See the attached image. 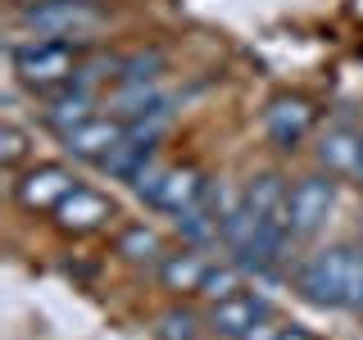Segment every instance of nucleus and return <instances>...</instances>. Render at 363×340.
I'll return each mask as SVG.
<instances>
[{
	"instance_id": "nucleus-1",
	"label": "nucleus",
	"mask_w": 363,
	"mask_h": 340,
	"mask_svg": "<svg viewBox=\"0 0 363 340\" xmlns=\"http://www.w3.org/2000/svg\"><path fill=\"white\" fill-rule=\"evenodd\" d=\"M359 245H327L309 254L295 272V290L318 309H350V277H354Z\"/></svg>"
},
{
	"instance_id": "nucleus-2",
	"label": "nucleus",
	"mask_w": 363,
	"mask_h": 340,
	"mask_svg": "<svg viewBox=\"0 0 363 340\" xmlns=\"http://www.w3.org/2000/svg\"><path fill=\"white\" fill-rule=\"evenodd\" d=\"M14 23L23 32H32V41L45 37V41H73V37H86V32H96L105 14H100V5H91V0H28V5H18Z\"/></svg>"
},
{
	"instance_id": "nucleus-3",
	"label": "nucleus",
	"mask_w": 363,
	"mask_h": 340,
	"mask_svg": "<svg viewBox=\"0 0 363 340\" xmlns=\"http://www.w3.org/2000/svg\"><path fill=\"white\" fill-rule=\"evenodd\" d=\"M9 64H14L18 82L32 86V91H50V86H64L73 82L77 73V50L73 41H28V45H9Z\"/></svg>"
},
{
	"instance_id": "nucleus-4",
	"label": "nucleus",
	"mask_w": 363,
	"mask_h": 340,
	"mask_svg": "<svg viewBox=\"0 0 363 340\" xmlns=\"http://www.w3.org/2000/svg\"><path fill=\"white\" fill-rule=\"evenodd\" d=\"M204 186H209V181H204L200 168H191V164H182V168L145 164L141 173H136V181H132V191L150 204V209L173 213V218H177V213H186L191 204L204 196Z\"/></svg>"
},
{
	"instance_id": "nucleus-5",
	"label": "nucleus",
	"mask_w": 363,
	"mask_h": 340,
	"mask_svg": "<svg viewBox=\"0 0 363 340\" xmlns=\"http://www.w3.org/2000/svg\"><path fill=\"white\" fill-rule=\"evenodd\" d=\"M332 209H336L332 173H304L286 196V232L295 241H304V236H313L318 227L332 218Z\"/></svg>"
},
{
	"instance_id": "nucleus-6",
	"label": "nucleus",
	"mask_w": 363,
	"mask_h": 340,
	"mask_svg": "<svg viewBox=\"0 0 363 340\" xmlns=\"http://www.w3.org/2000/svg\"><path fill=\"white\" fill-rule=\"evenodd\" d=\"M318 154V168L332 177H345V181H363V132L350 128V123H336L318 136L313 145Z\"/></svg>"
},
{
	"instance_id": "nucleus-7",
	"label": "nucleus",
	"mask_w": 363,
	"mask_h": 340,
	"mask_svg": "<svg viewBox=\"0 0 363 340\" xmlns=\"http://www.w3.org/2000/svg\"><path fill=\"white\" fill-rule=\"evenodd\" d=\"M268 317H272V309H268L264 295L236 290V295H227V300H218L209 309V332L223 336V340H245L259 322H268Z\"/></svg>"
},
{
	"instance_id": "nucleus-8",
	"label": "nucleus",
	"mask_w": 363,
	"mask_h": 340,
	"mask_svg": "<svg viewBox=\"0 0 363 340\" xmlns=\"http://www.w3.org/2000/svg\"><path fill=\"white\" fill-rule=\"evenodd\" d=\"M68 191H73V173H68L64 164H37L14 181V200H18V209H28V213H45V209L55 213Z\"/></svg>"
},
{
	"instance_id": "nucleus-9",
	"label": "nucleus",
	"mask_w": 363,
	"mask_h": 340,
	"mask_svg": "<svg viewBox=\"0 0 363 340\" xmlns=\"http://www.w3.org/2000/svg\"><path fill=\"white\" fill-rule=\"evenodd\" d=\"M264 132H268V141L277 145L281 154H291L295 145L313 132V105L304 96H277L264 109Z\"/></svg>"
},
{
	"instance_id": "nucleus-10",
	"label": "nucleus",
	"mask_w": 363,
	"mask_h": 340,
	"mask_svg": "<svg viewBox=\"0 0 363 340\" xmlns=\"http://www.w3.org/2000/svg\"><path fill=\"white\" fill-rule=\"evenodd\" d=\"M109 218H113V204L100 191H86V186H73L60 200V209H55V227L68 236H91L100 227H109Z\"/></svg>"
},
{
	"instance_id": "nucleus-11",
	"label": "nucleus",
	"mask_w": 363,
	"mask_h": 340,
	"mask_svg": "<svg viewBox=\"0 0 363 340\" xmlns=\"http://www.w3.org/2000/svg\"><path fill=\"white\" fill-rule=\"evenodd\" d=\"M128 136V123H118V118H86V123H77L73 132H64L60 141H64V150L73 154V159H91V164H100L113 145Z\"/></svg>"
},
{
	"instance_id": "nucleus-12",
	"label": "nucleus",
	"mask_w": 363,
	"mask_h": 340,
	"mask_svg": "<svg viewBox=\"0 0 363 340\" xmlns=\"http://www.w3.org/2000/svg\"><path fill=\"white\" fill-rule=\"evenodd\" d=\"M286 196H291V186L281 181V173H259L241 191V204L255 222H286Z\"/></svg>"
},
{
	"instance_id": "nucleus-13",
	"label": "nucleus",
	"mask_w": 363,
	"mask_h": 340,
	"mask_svg": "<svg viewBox=\"0 0 363 340\" xmlns=\"http://www.w3.org/2000/svg\"><path fill=\"white\" fill-rule=\"evenodd\" d=\"M96 96L91 91H82V86H68V91H60V96H50L41 105V123L50 128L55 136H64V132H73L77 123H86V118H96Z\"/></svg>"
},
{
	"instance_id": "nucleus-14",
	"label": "nucleus",
	"mask_w": 363,
	"mask_h": 340,
	"mask_svg": "<svg viewBox=\"0 0 363 340\" xmlns=\"http://www.w3.org/2000/svg\"><path fill=\"white\" fill-rule=\"evenodd\" d=\"M150 159H155V141H141V136H132V132H128L105 159H100V173H109L113 181H128V186H132L136 173H141Z\"/></svg>"
},
{
	"instance_id": "nucleus-15",
	"label": "nucleus",
	"mask_w": 363,
	"mask_h": 340,
	"mask_svg": "<svg viewBox=\"0 0 363 340\" xmlns=\"http://www.w3.org/2000/svg\"><path fill=\"white\" fill-rule=\"evenodd\" d=\"M204 272H209V264H204V259H200L191 245L177 249V254H164V259H159V281H164V290H173V295L200 290Z\"/></svg>"
},
{
	"instance_id": "nucleus-16",
	"label": "nucleus",
	"mask_w": 363,
	"mask_h": 340,
	"mask_svg": "<svg viewBox=\"0 0 363 340\" xmlns=\"http://www.w3.org/2000/svg\"><path fill=\"white\" fill-rule=\"evenodd\" d=\"M113 254H118L123 264L145 268V264H159V259H164V241H159L155 227L132 222V227H123V232L113 236Z\"/></svg>"
},
{
	"instance_id": "nucleus-17",
	"label": "nucleus",
	"mask_w": 363,
	"mask_h": 340,
	"mask_svg": "<svg viewBox=\"0 0 363 340\" xmlns=\"http://www.w3.org/2000/svg\"><path fill=\"white\" fill-rule=\"evenodd\" d=\"M168 68V55L159 50V45H136V50L118 55V73H113V82H155L159 73Z\"/></svg>"
},
{
	"instance_id": "nucleus-18",
	"label": "nucleus",
	"mask_w": 363,
	"mask_h": 340,
	"mask_svg": "<svg viewBox=\"0 0 363 340\" xmlns=\"http://www.w3.org/2000/svg\"><path fill=\"white\" fill-rule=\"evenodd\" d=\"M177 236L186 241L191 249H200V245H209V241H218V218H213V209L204 200H196L186 213H177Z\"/></svg>"
},
{
	"instance_id": "nucleus-19",
	"label": "nucleus",
	"mask_w": 363,
	"mask_h": 340,
	"mask_svg": "<svg viewBox=\"0 0 363 340\" xmlns=\"http://www.w3.org/2000/svg\"><path fill=\"white\" fill-rule=\"evenodd\" d=\"M155 340H200V317L191 309H168L155 322Z\"/></svg>"
},
{
	"instance_id": "nucleus-20",
	"label": "nucleus",
	"mask_w": 363,
	"mask_h": 340,
	"mask_svg": "<svg viewBox=\"0 0 363 340\" xmlns=\"http://www.w3.org/2000/svg\"><path fill=\"white\" fill-rule=\"evenodd\" d=\"M241 264H227V268H209V272H204V281H200V290L196 295H204V300H213V304H218V300H227V295H236V290H241Z\"/></svg>"
},
{
	"instance_id": "nucleus-21",
	"label": "nucleus",
	"mask_w": 363,
	"mask_h": 340,
	"mask_svg": "<svg viewBox=\"0 0 363 340\" xmlns=\"http://www.w3.org/2000/svg\"><path fill=\"white\" fill-rule=\"evenodd\" d=\"M23 154H28V132H23L18 123H5V128H0V164L18 168Z\"/></svg>"
},
{
	"instance_id": "nucleus-22",
	"label": "nucleus",
	"mask_w": 363,
	"mask_h": 340,
	"mask_svg": "<svg viewBox=\"0 0 363 340\" xmlns=\"http://www.w3.org/2000/svg\"><path fill=\"white\" fill-rule=\"evenodd\" d=\"M277 336H281V327L268 317V322H259V327H255V332H250L245 340H277Z\"/></svg>"
},
{
	"instance_id": "nucleus-23",
	"label": "nucleus",
	"mask_w": 363,
	"mask_h": 340,
	"mask_svg": "<svg viewBox=\"0 0 363 340\" xmlns=\"http://www.w3.org/2000/svg\"><path fill=\"white\" fill-rule=\"evenodd\" d=\"M277 340H318L313 332H304V327H281V336Z\"/></svg>"
},
{
	"instance_id": "nucleus-24",
	"label": "nucleus",
	"mask_w": 363,
	"mask_h": 340,
	"mask_svg": "<svg viewBox=\"0 0 363 340\" xmlns=\"http://www.w3.org/2000/svg\"><path fill=\"white\" fill-rule=\"evenodd\" d=\"M359 222H363V218H359Z\"/></svg>"
}]
</instances>
